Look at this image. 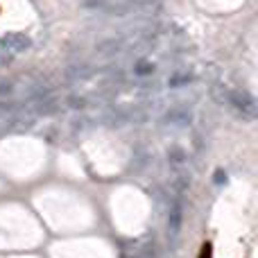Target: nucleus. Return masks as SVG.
<instances>
[{"instance_id":"nucleus-1","label":"nucleus","mask_w":258,"mask_h":258,"mask_svg":"<svg viewBox=\"0 0 258 258\" xmlns=\"http://www.w3.org/2000/svg\"><path fill=\"white\" fill-rule=\"evenodd\" d=\"M200 258H211V245L206 242L204 247H202V251H200Z\"/></svg>"}]
</instances>
